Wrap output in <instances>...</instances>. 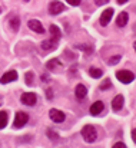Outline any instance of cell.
Here are the masks:
<instances>
[{
    "mask_svg": "<svg viewBox=\"0 0 136 148\" xmlns=\"http://www.w3.org/2000/svg\"><path fill=\"white\" fill-rule=\"evenodd\" d=\"M82 137H83V140L86 141V143H95L96 141V138H97V131H96V128L93 127V125H85L83 128H82Z\"/></svg>",
    "mask_w": 136,
    "mask_h": 148,
    "instance_id": "1",
    "label": "cell"
},
{
    "mask_svg": "<svg viewBox=\"0 0 136 148\" xmlns=\"http://www.w3.org/2000/svg\"><path fill=\"white\" fill-rule=\"evenodd\" d=\"M116 78H118V81L122 82V84H131V82L135 81V75H133V72H131V71H119V72L116 73Z\"/></svg>",
    "mask_w": 136,
    "mask_h": 148,
    "instance_id": "2",
    "label": "cell"
},
{
    "mask_svg": "<svg viewBox=\"0 0 136 148\" xmlns=\"http://www.w3.org/2000/svg\"><path fill=\"white\" fill-rule=\"evenodd\" d=\"M65 10H66V7H65V4H63L62 1L54 0V1H52V3L49 4V13L53 14V16H57V14H60V13L65 12Z\"/></svg>",
    "mask_w": 136,
    "mask_h": 148,
    "instance_id": "3",
    "label": "cell"
},
{
    "mask_svg": "<svg viewBox=\"0 0 136 148\" xmlns=\"http://www.w3.org/2000/svg\"><path fill=\"white\" fill-rule=\"evenodd\" d=\"M29 122V115L26 112H17L14 116V127L16 128H23Z\"/></svg>",
    "mask_w": 136,
    "mask_h": 148,
    "instance_id": "4",
    "label": "cell"
},
{
    "mask_svg": "<svg viewBox=\"0 0 136 148\" xmlns=\"http://www.w3.org/2000/svg\"><path fill=\"white\" fill-rule=\"evenodd\" d=\"M20 101H22L23 105L33 106V105L37 102V97H36V94H33V92H26V94H23V95L20 97Z\"/></svg>",
    "mask_w": 136,
    "mask_h": 148,
    "instance_id": "5",
    "label": "cell"
},
{
    "mask_svg": "<svg viewBox=\"0 0 136 148\" xmlns=\"http://www.w3.org/2000/svg\"><path fill=\"white\" fill-rule=\"evenodd\" d=\"M49 116H50V119L53 121V122H57V124H60V122H63L65 121V114L62 112V111H59V109H56V108H52L50 111H49Z\"/></svg>",
    "mask_w": 136,
    "mask_h": 148,
    "instance_id": "6",
    "label": "cell"
},
{
    "mask_svg": "<svg viewBox=\"0 0 136 148\" xmlns=\"http://www.w3.org/2000/svg\"><path fill=\"white\" fill-rule=\"evenodd\" d=\"M14 81H17V72L16 71H9L0 78V84H3V85L14 82Z\"/></svg>",
    "mask_w": 136,
    "mask_h": 148,
    "instance_id": "7",
    "label": "cell"
},
{
    "mask_svg": "<svg viewBox=\"0 0 136 148\" xmlns=\"http://www.w3.org/2000/svg\"><path fill=\"white\" fill-rule=\"evenodd\" d=\"M103 111H105V103H103L102 101H96L90 106V115H93V116L100 115Z\"/></svg>",
    "mask_w": 136,
    "mask_h": 148,
    "instance_id": "8",
    "label": "cell"
},
{
    "mask_svg": "<svg viewBox=\"0 0 136 148\" xmlns=\"http://www.w3.org/2000/svg\"><path fill=\"white\" fill-rule=\"evenodd\" d=\"M112 16H113V9H112V7L106 9V10H105V12L100 14V25H102V26L109 25V22H110Z\"/></svg>",
    "mask_w": 136,
    "mask_h": 148,
    "instance_id": "9",
    "label": "cell"
},
{
    "mask_svg": "<svg viewBox=\"0 0 136 148\" xmlns=\"http://www.w3.org/2000/svg\"><path fill=\"white\" fill-rule=\"evenodd\" d=\"M49 32H50V39H52L53 42H57V43H59V40H60V38H62L60 29H59L56 25H52V26L49 27Z\"/></svg>",
    "mask_w": 136,
    "mask_h": 148,
    "instance_id": "10",
    "label": "cell"
},
{
    "mask_svg": "<svg viewBox=\"0 0 136 148\" xmlns=\"http://www.w3.org/2000/svg\"><path fill=\"white\" fill-rule=\"evenodd\" d=\"M123 103H125V98L123 95H116L113 101H112V109L113 111H120L123 108Z\"/></svg>",
    "mask_w": 136,
    "mask_h": 148,
    "instance_id": "11",
    "label": "cell"
},
{
    "mask_svg": "<svg viewBox=\"0 0 136 148\" xmlns=\"http://www.w3.org/2000/svg\"><path fill=\"white\" fill-rule=\"evenodd\" d=\"M27 26L33 32H36V33H45V29H43V26H42V23L39 20H29L27 22Z\"/></svg>",
    "mask_w": 136,
    "mask_h": 148,
    "instance_id": "12",
    "label": "cell"
},
{
    "mask_svg": "<svg viewBox=\"0 0 136 148\" xmlns=\"http://www.w3.org/2000/svg\"><path fill=\"white\" fill-rule=\"evenodd\" d=\"M75 95H76V98L79 99V101H82V99L86 98V95H88V88L85 86V85H78L76 86V91H75Z\"/></svg>",
    "mask_w": 136,
    "mask_h": 148,
    "instance_id": "13",
    "label": "cell"
},
{
    "mask_svg": "<svg viewBox=\"0 0 136 148\" xmlns=\"http://www.w3.org/2000/svg\"><path fill=\"white\" fill-rule=\"evenodd\" d=\"M128 20H129V14H128L126 12H122V13L118 16V19H116V25H118L119 27H123V26H126Z\"/></svg>",
    "mask_w": 136,
    "mask_h": 148,
    "instance_id": "14",
    "label": "cell"
},
{
    "mask_svg": "<svg viewBox=\"0 0 136 148\" xmlns=\"http://www.w3.org/2000/svg\"><path fill=\"white\" fill-rule=\"evenodd\" d=\"M57 42H53L52 39H49V40H45V42H42V49L43 50H54L56 48H57Z\"/></svg>",
    "mask_w": 136,
    "mask_h": 148,
    "instance_id": "15",
    "label": "cell"
},
{
    "mask_svg": "<svg viewBox=\"0 0 136 148\" xmlns=\"http://www.w3.org/2000/svg\"><path fill=\"white\" fill-rule=\"evenodd\" d=\"M10 27H12L13 32H17L19 30V27H20V19H19V16L10 17Z\"/></svg>",
    "mask_w": 136,
    "mask_h": 148,
    "instance_id": "16",
    "label": "cell"
},
{
    "mask_svg": "<svg viewBox=\"0 0 136 148\" xmlns=\"http://www.w3.org/2000/svg\"><path fill=\"white\" fill-rule=\"evenodd\" d=\"M59 66H60V62H59L57 59H50V60L46 63V68H47L49 71H56Z\"/></svg>",
    "mask_w": 136,
    "mask_h": 148,
    "instance_id": "17",
    "label": "cell"
},
{
    "mask_svg": "<svg viewBox=\"0 0 136 148\" xmlns=\"http://www.w3.org/2000/svg\"><path fill=\"white\" fill-rule=\"evenodd\" d=\"M9 122V116H7V112L4 111H0V130H3Z\"/></svg>",
    "mask_w": 136,
    "mask_h": 148,
    "instance_id": "18",
    "label": "cell"
},
{
    "mask_svg": "<svg viewBox=\"0 0 136 148\" xmlns=\"http://www.w3.org/2000/svg\"><path fill=\"white\" fill-rule=\"evenodd\" d=\"M89 73H90V76H93L95 79H99V78L103 76L102 69H97V68H90V69H89Z\"/></svg>",
    "mask_w": 136,
    "mask_h": 148,
    "instance_id": "19",
    "label": "cell"
},
{
    "mask_svg": "<svg viewBox=\"0 0 136 148\" xmlns=\"http://www.w3.org/2000/svg\"><path fill=\"white\" fill-rule=\"evenodd\" d=\"M99 88H100L102 91H106V89L112 88V82H110V79H107V78H106V79L100 84V86H99Z\"/></svg>",
    "mask_w": 136,
    "mask_h": 148,
    "instance_id": "20",
    "label": "cell"
},
{
    "mask_svg": "<svg viewBox=\"0 0 136 148\" xmlns=\"http://www.w3.org/2000/svg\"><path fill=\"white\" fill-rule=\"evenodd\" d=\"M33 78H35V76H33V73H32V72H27V73H26V76H24L26 84H27V85H32V84H33Z\"/></svg>",
    "mask_w": 136,
    "mask_h": 148,
    "instance_id": "21",
    "label": "cell"
},
{
    "mask_svg": "<svg viewBox=\"0 0 136 148\" xmlns=\"http://www.w3.org/2000/svg\"><path fill=\"white\" fill-rule=\"evenodd\" d=\"M119 60H120V56H119V55H116V56H113V58H110V59H109V65H116Z\"/></svg>",
    "mask_w": 136,
    "mask_h": 148,
    "instance_id": "22",
    "label": "cell"
},
{
    "mask_svg": "<svg viewBox=\"0 0 136 148\" xmlns=\"http://www.w3.org/2000/svg\"><path fill=\"white\" fill-rule=\"evenodd\" d=\"M78 49H82V50H86V52H92L93 50V46H86V45H76Z\"/></svg>",
    "mask_w": 136,
    "mask_h": 148,
    "instance_id": "23",
    "label": "cell"
},
{
    "mask_svg": "<svg viewBox=\"0 0 136 148\" xmlns=\"http://www.w3.org/2000/svg\"><path fill=\"white\" fill-rule=\"evenodd\" d=\"M80 1H82V0H67V3H69V4H72V6H79V4H80Z\"/></svg>",
    "mask_w": 136,
    "mask_h": 148,
    "instance_id": "24",
    "label": "cell"
},
{
    "mask_svg": "<svg viewBox=\"0 0 136 148\" xmlns=\"http://www.w3.org/2000/svg\"><path fill=\"white\" fill-rule=\"evenodd\" d=\"M47 135H49L52 140H56V138H57V135H54V132H53L52 130H47Z\"/></svg>",
    "mask_w": 136,
    "mask_h": 148,
    "instance_id": "25",
    "label": "cell"
},
{
    "mask_svg": "<svg viewBox=\"0 0 136 148\" xmlns=\"http://www.w3.org/2000/svg\"><path fill=\"white\" fill-rule=\"evenodd\" d=\"M95 1H96V4H97V6H103V4H106L109 0H95Z\"/></svg>",
    "mask_w": 136,
    "mask_h": 148,
    "instance_id": "26",
    "label": "cell"
},
{
    "mask_svg": "<svg viewBox=\"0 0 136 148\" xmlns=\"http://www.w3.org/2000/svg\"><path fill=\"white\" fill-rule=\"evenodd\" d=\"M113 148H126V145H125L123 143H116V144L113 145Z\"/></svg>",
    "mask_w": 136,
    "mask_h": 148,
    "instance_id": "27",
    "label": "cell"
},
{
    "mask_svg": "<svg viewBox=\"0 0 136 148\" xmlns=\"http://www.w3.org/2000/svg\"><path fill=\"white\" fill-rule=\"evenodd\" d=\"M47 97H49V99H52V91L50 89H47Z\"/></svg>",
    "mask_w": 136,
    "mask_h": 148,
    "instance_id": "28",
    "label": "cell"
},
{
    "mask_svg": "<svg viewBox=\"0 0 136 148\" xmlns=\"http://www.w3.org/2000/svg\"><path fill=\"white\" fill-rule=\"evenodd\" d=\"M116 1H118V3H119V4H123V3H126V1H128V0H116Z\"/></svg>",
    "mask_w": 136,
    "mask_h": 148,
    "instance_id": "29",
    "label": "cell"
},
{
    "mask_svg": "<svg viewBox=\"0 0 136 148\" xmlns=\"http://www.w3.org/2000/svg\"><path fill=\"white\" fill-rule=\"evenodd\" d=\"M47 75H42V81H49V78H46Z\"/></svg>",
    "mask_w": 136,
    "mask_h": 148,
    "instance_id": "30",
    "label": "cell"
},
{
    "mask_svg": "<svg viewBox=\"0 0 136 148\" xmlns=\"http://www.w3.org/2000/svg\"><path fill=\"white\" fill-rule=\"evenodd\" d=\"M24 1H29V0H24Z\"/></svg>",
    "mask_w": 136,
    "mask_h": 148,
    "instance_id": "31",
    "label": "cell"
},
{
    "mask_svg": "<svg viewBox=\"0 0 136 148\" xmlns=\"http://www.w3.org/2000/svg\"><path fill=\"white\" fill-rule=\"evenodd\" d=\"M0 13H1V9H0Z\"/></svg>",
    "mask_w": 136,
    "mask_h": 148,
    "instance_id": "32",
    "label": "cell"
}]
</instances>
